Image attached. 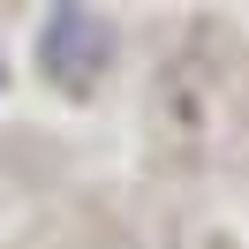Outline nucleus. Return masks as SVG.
I'll list each match as a JSON object with an SVG mask.
<instances>
[{"label": "nucleus", "instance_id": "obj_1", "mask_svg": "<svg viewBox=\"0 0 249 249\" xmlns=\"http://www.w3.org/2000/svg\"><path fill=\"white\" fill-rule=\"evenodd\" d=\"M46 68L53 76H98V68H113V23L91 16V8H61V16L46 23Z\"/></svg>", "mask_w": 249, "mask_h": 249}]
</instances>
